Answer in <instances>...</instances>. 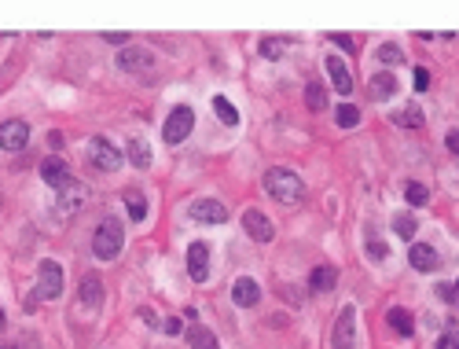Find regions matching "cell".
Returning <instances> with one entry per match:
<instances>
[{
    "mask_svg": "<svg viewBox=\"0 0 459 349\" xmlns=\"http://www.w3.org/2000/svg\"><path fill=\"white\" fill-rule=\"evenodd\" d=\"M265 191L272 195V199H279V203H301L305 184H301V177H298L294 169L276 166V169L265 173Z\"/></svg>",
    "mask_w": 459,
    "mask_h": 349,
    "instance_id": "cell-1",
    "label": "cell"
},
{
    "mask_svg": "<svg viewBox=\"0 0 459 349\" xmlns=\"http://www.w3.org/2000/svg\"><path fill=\"white\" fill-rule=\"evenodd\" d=\"M122 247H125L122 225H118V221H103V225L96 228V235H92V254L103 257V261H114V257L122 254Z\"/></svg>",
    "mask_w": 459,
    "mask_h": 349,
    "instance_id": "cell-2",
    "label": "cell"
},
{
    "mask_svg": "<svg viewBox=\"0 0 459 349\" xmlns=\"http://www.w3.org/2000/svg\"><path fill=\"white\" fill-rule=\"evenodd\" d=\"M63 294V269H59V261L45 257L37 265V287H33V298L37 301H55Z\"/></svg>",
    "mask_w": 459,
    "mask_h": 349,
    "instance_id": "cell-3",
    "label": "cell"
},
{
    "mask_svg": "<svg viewBox=\"0 0 459 349\" xmlns=\"http://www.w3.org/2000/svg\"><path fill=\"white\" fill-rule=\"evenodd\" d=\"M331 349H357V305L349 301L335 316V335H331Z\"/></svg>",
    "mask_w": 459,
    "mask_h": 349,
    "instance_id": "cell-4",
    "label": "cell"
},
{
    "mask_svg": "<svg viewBox=\"0 0 459 349\" xmlns=\"http://www.w3.org/2000/svg\"><path fill=\"white\" fill-rule=\"evenodd\" d=\"M191 129H195V111L180 103V107L169 111V118L162 125V136H166V144H184L191 136Z\"/></svg>",
    "mask_w": 459,
    "mask_h": 349,
    "instance_id": "cell-5",
    "label": "cell"
},
{
    "mask_svg": "<svg viewBox=\"0 0 459 349\" xmlns=\"http://www.w3.org/2000/svg\"><path fill=\"white\" fill-rule=\"evenodd\" d=\"M85 159H89L96 169H103V173H114L118 166H122V151L107 140V136H92L89 140V147H85Z\"/></svg>",
    "mask_w": 459,
    "mask_h": 349,
    "instance_id": "cell-6",
    "label": "cell"
},
{
    "mask_svg": "<svg viewBox=\"0 0 459 349\" xmlns=\"http://www.w3.org/2000/svg\"><path fill=\"white\" fill-rule=\"evenodd\" d=\"M30 147V125L23 118H11V122H0V151H23Z\"/></svg>",
    "mask_w": 459,
    "mask_h": 349,
    "instance_id": "cell-7",
    "label": "cell"
},
{
    "mask_svg": "<svg viewBox=\"0 0 459 349\" xmlns=\"http://www.w3.org/2000/svg\"><path fill=\"white\" fill-rule=\"evenodd\" d=\"M151 67H155V52H147V48H140V45L118 52V70H125V74H144V70H151Z\"/></svg>",
    "mask_w": 459,
    "mask_h": 349,
    "instance_id": "cell-8",
    "label": "cell"
},
{
    "mask_svg": "<svg viewBox=\"0 0 459 349\" xmlns=\"http://www.w3.org/2000/svg\"><path fill=\"white\" fill-rule=\"evenodd\" d=\"M243 228H247V235L254 239V243H272V239H276L272 221H269L261 210H247V213H243Z\"/></svg>",
    "mask_w": 459,
    "mask_h": 349,
    "instance_id": "cell-9",
    "label": "cell"
},
{
    "mask_svg": "<svg viewBox=\"0 0 459 349\" xmlns=\"http://www.w3.org/2000/svg\"><path fill=\"white\" fill-rule=\"evenodd\" d=\"M188 272H191L195 283L210 279V247L206 243H191L188 247Z\"/></svg>",
    "mask_w": 459,
    "mask_h": 349,
    "instance_id": "cell-10",
    "label": "cell"
},
{
    "mask_svg": "<svg viewBox=\"0 0 459 349\" xmlns=\"http://www.w3.org/2000/svg\"><path fill=\"white\" fill-rule=\"evenodd\" d=\"M191 217H195V221H206V225H225L228 221V210L217 203V199H195L191 203Z\"/></svg>",
    "mask_w": 459,
    "mask_h": 349,
    "instance_id": "cell-11",
    "label": "cell"
},
{
    "mask_svg": "<svg viewBox=\"0 0 459 349\" xmlns=\"http://www.w3.org/2000/svg\"><path fill=\"white\" fill-rule=\"evenodd\" d=\"M40 177H45V184L55 188V191H67V188L74 184L70 173H67V166H63L59 159H45V162H40Z\"/></svg>",
    "mask_w": 459,
    "mask_h": 349,
    "instance_id": "cell-12",
    "label": "cell"
},
{
    "mask_svg": "<svg viewBox=\"0 0 459 349\" xmlns=\"http://www.w3.org/2000/svg\"><path fill=\"white\" fill-rule=\"evenodd\" d=\"M232 301H235V305H243V309L257 305V301H261V287H257V279H250V276L235 279V283H232Z\"/></svg>",
    "mask_w": 459,
    "mask_h": 349,
    "instance_id": "cell-13",
    "label": "cell"
},
{
    "mask_svg": "<svg viewBox=\"0 0 459 349\" xmlns=\"http://www.w3.org/2000/svg\"><path fill=\"white\" fill-rule=\"evenodd\" d=\"M408 261H411V269H419V272H433V269H441V257H437V250H433V247H426V243H415V247L408 250Z\"/></svg>",
    "mask_w": 459,
    "mask_h": 349,
    "instance_id": "cell-14",
    "label": "cell"
},
{
    "mask_svg": "<svg viewBox=\"0 0 459 349\" xmlns=\"http://www.w3.org/2000/svg\"><path fill=\"white\" fill-rule=\"evenodd\" d=\"M327 74H331V85H335L342 96L353 92V74H349V67H345L338 55H327Z\"/></svg>",
    "mask_w": 459,
    "mask_h": 349,
    "instance_id": "cell-15",
    "label": "cell"
},
{
    "mask_svg": "<svg viewBox=\"0 0 459 349\" xmlns=\"http://www.w3.org/2000/svg\"><path fill=\"white\" fill-rule=\"evenodd\" d=\"M103 301V279L96 272H85L81 276V305H89V309H99Z\"/></svg>",
    "mask_w": 459,
    "mask_h": 349,
    "instance_id": "cell-16",
    "label": "cell"
},
{
    "mask_svg": "<svg viewBox=\"0 0 459 349\" xmlns=\"http://www.w3.org/2000/svg\"><path fill=\"white\" fill-rule=\"evenodd\" d=\"M335 283H338V269H335V265H316L313 276H309V287H313L316 294L335 291Z\"/></svg>",
    "mask_w": 459,
    "mask_h": 349,
    "instance_id": "cell-17",
    "label": "cell"
},
{
    "mask_svg": "<svg viewBox=\"0 0 459 349\" xmlns=\"http://www.w3.org/2000/svg\"><path fill=\"white\" fill-rule=\"evenodd\" d=\"M393 92H397V77H393L389 70H379L375 77H371V85H367V96L371 100H389Z\"/></svg>",
    "mask_w": 459,
    "mask_h": 349,
    "instance_id": "cell-18",
    "label": "cell"
},
{
    "mask_svg": "<svg viewBox=\"0 0 459 349\" xmlns=\"http://www.w3.org/2000/svg\"><path fill=\"white\" fill-rule=\"evenodd\" d=\"M386 320H389V327L397 335H404V338H411L415 335V320H411V313L408 309H401V305H393V309L386 313Z\"/></svg>",
    "mask_w": 459,
    "mask_h": 349,
    "instance_id": "cell-19",
    "label": "cell"
},
{
    "mask_svg": "<svg viewBox=\"0 0 459 349\" xmlns=\"http://www.w3.org/2000/svg\"><path fill=\"white\" fill-rule=\"evenodd\" d=\"M188 342H191V349H221V345H217V335L210 331V327H202V323H195L188 331Z\"/></svg>",
    "mask_w": 459,
    "mask_h": 349,
    "instance_id": "cell-20",
    "label": "cell"
},
{
    "mask_svg": "<svg viewBox=\"0 0 459 349\" xmlns=\"http://www.w3.org/2000/svg\"><path fill=\"white\" fill-rule=\"evenodd\" d=\"M291 48V41L287 37H261V45H257V52L265 55V59H283V52Z\"/></svg>",
    "mask_w": 459,
    "mask_h": 349,
    "instance_id": "cell-21",
    "label": "cell"
},
{
    "mask_svg": "<svg viewBox=\"0 0 459 349\" xmlns=\"http://www.w3.org/2000/svg\"><path fill=\"white\" fill-rule=\"evenodd\" d=\"M213 111H217V118H221L225 125H239V111H235V103L228 96H213Z\"/></svg>",
    "mask_w": 459,
    "mask_h": 349,
    "instance_id": "cell-22",
    "label": "cell"
},
{
    "mask_svg": "<svg viewBox=\"0 0 459 349\" xmlns=\"http://www.w3.org/2000/svg\"><path fill=\"white\" fill-rule=\"evenodd\" d=\"M393 122L404 129H423V111L419 107H401V111H393Z\"/></svg>",
    "mask_w": 459,
    "mask_h": 349,
    "instance_id": "cell-23",
    "label": "cell"
},
{
    "mask_svg": "<svg viewBox=\"0 0 459 349\" xmlns=\"http://www.w3.org/2000/svg\"><path fill=\"white\" fill-rule=\"evenodd\" d=\"M305 103H309V111H327V89H323V85L320 81H313L309 85V89H305Z\"/></svg>",
    "mask_w": 459,
    "mask_h": 349,
    "instance_id": "cell-24",
    "label": "cell"
},
{
    "mask_svg": "<svg viewBox=\"0 0 459 349\" xmlns=\"http://www.w3.org/2000/svg\"><path fill=\"white\" fill-rule=\"evenodd\" d=\"M129 159H133L136 169H147L151 166V147L144 140H129Z\"/></svg>",
    "mask_w": 459,
    "mask_h": 349,
    "instance_id": "cell-25",
    "label": "cell"
},
{
    "mask_svg": "<svg viewBox=\"0 0 459 349\" xmlns=\"http://www.w3.org/2000/svg\"><path fill=\"white\" fill-rule=\"evenodd\" d=\"M125 206H129V217H133L136 225L147 217V203H144V195H140V191H125Z\"/></svg>",
    "mask_w": 459,
    "mask_h": 349,
    "instance_id": "cell-26",
    "label": "cell"
},
{
    "mask_svg": "<svg viewBox=\"0 0 459 349\" xmlns=\"http://www.w3.org/2000/svg\"><path fill=\"white\" fill-rule=\"evenodd\" d=\"M393 232H397L401 239H411L415 232H419V221H415L411 213H397V217H393Z\"/></svg>",
    "mask_w": 459,
    "mask_h": 349,
    "instance_id": "cell-27",
    "label": "cell"
},
{
    "mask_svg": "<svg viewBox=\"0 0 459 349\" xmlns=\"http://www.w3.org/2000/svg\"><path fill=\"white\" fill-rule=\"evenodd\" d=\"M404 199H408V206H426V203H430V191H426V184L411 181V184L404 188Z\"/></svg>",
    "mask_w": 459,
    "mask_h": 349,
    "instance_id": "cell-28",
    "label": "cell"
},
{
    "mask_svg": "<svg viewBox=\"0 0 459 349\" xmlns=\"http://www.w3.org/2000/svg\"><path fill=\"white\" fill-rule=\"evenodd\" d=\"M335 122H338L342 129H353V125L360 122V111H357V107H353V103H342V107H338V111H335Z\"/></svg>",
    "mask_w": 459,
    "mask_h": 349,
    "instance_id": "cell-29",
    "label": "cell"
},
{
    "mask_svg": "<svg viewBox=\"0 0 459 349\" xmlns=\"http://www.w3.org/2000/svg\"><path fill=\"white\" fill-rule=\"evenodd\" d=\"M367 254H371V261H386V257H389V247L382 243L379 235H371V232H367Z\"/></svg>",
    "mask_w": 459,
    "mask_h": 349,
    "instance_id": "cell-30",
    "label": "cell"
},
{
    "mask_svg": "<svg viewBox=\"0 0 459 349\" xmlns=\"http://www.w3.org/2000/svg\"><path fill=\"white\" fill-rule=\"evenodd\" d=\"M379 63H389V67H397V63H404V52L397 45H382L379 48Z\"/></svg>",
    "mask_w": 459,
    "mask_h": 349,
    "instance_id": "cell-31",
    "label": "cell"
},
{
    "mask_svg": "<svg viewBox=\"0 0 459 349\" xmlns=\"http://www.w3.org/2000/svg\"><path fill=\"white\" fill-rule=\"evenodd\" d=\"M327 41H331V45H338V48H345V52L357 48V41L349 37V33H327Z\"/></svg>",
    "mask_w": 459,
    "mask_h": 349,
    "instance_id": "cell-32",
    "label": "cell"
},
{
    "mask_svg": "<svg viewBox=\"0 0 459 349\" xmlns=\"http://www.w3.org/2000/svg\"><path fill=\"white\" fill-rule=\"evenodd\" d=\"M415 89H419V92L430 89V70L426 67H415Z\"/></svg>",
    "mask_w": 459,
    "mask_h": 349,
    "instance_id": "cell-33",
    "label": "cell"
},
{
    "mask_svg": "<svg viewBox=\"0 0 459 349\" xmlns=\"http://www.w3.org/2000/svg\"><path fill=\"white\" fill-rule=\"evenodd\" d=\"M437 298H441V301H455V283H437Z\"/></svg>",
    "mask_w": 459,
    "mask_h": 349,
    "instance_id": "cell-34",
    "label": "cell"
},
{
    "mask_svg": "<svg viewBox=\"0 0 459 349\" xmlns=\"http://www.w3.org/2000/svg\"><path fill=\"white\" fill-rule=\"evenodd\" d=\"M103 41H107V45H125L129 33H125V30H118V33H114V30H107V33H103Z\"/></svg>",
    "mask_w": 459,
    "mask_h": 349,
    "instance_id": "cell-35",
    "label": "cell"
},
{
    "mask_svg": "<svg viewBox=\"0 0 459 349\" xmlns=\"http://www.w3.org/2000/svg\"><path fill=\"white\" fill-rule=\"evenodd\" d=\"M140 320H144L147 327H162V320H158V313H155V309H140Z\"/></svg>",
    "mask_w": 459,
    "mask_h": 349,
    "instance_id": "cell-36",
    "label": "cell"
},
{
    "mask_svg": "<svg viewBox=\"0 0 459 349\" xmlns=\"http://www.w3.org/2000/svg\"><path fill=\"white\" fill-rule=\"evenodd\" d=\"M437 349H459V338L448 331V335H441V338H437Z\"/></svg>",
    "mask_w": 459,
    "mask_h": 349,
    "instance_id": "cell-37",
    "label": "cell"
},
{
    "mask_svg": "<svg viewBox=\"0 0 459 349\" xmlns=\"http://www.w3.org/2000/svg\"><path fill=\"white\" fill-rule=\"evenodd\" d=\"M445 147L452 151V155H459V129H452V133H448V140H445Z\"/></svg>",
    "mask_w": 459,
    "mask_h": 349,
    "instance_id": "cell-38",
    "label": "cell"
},
{
    "mask_svg": "<svg viewBox=\"0 0 459 349\" xmlns=\"http://www.w3.org/2000/svg\"><path fill=\"white\" fill-rule=\"evenodd\" d=\"M162 331H166V335H180V320H166Z\"/></svg>",
    "mask_w": 459,
    "mask_h": 349,
    "instance_id": "cell-39",
    "label": "cell"
},
{
    "mask_svg": "<svg viewBox=\"0 0 459 349\" xmlns=\"http://www.w3.org/2000/svg\"><path fill=\"white\" fill-rule=\"evenodd\" d=\"M48 144H52V147H63L67 140H63V133H48Z\"/></svg>",
    "mask_w": 459,
    "mask_h": 349,
    "instance_id": "cell-40",
    "label": "cell"
},
{
    "mask_svg": "<svg viewBox=\"0 0 459 349\" xmlns=\"http://www.w3.org/2000/svg\"><path fill=\"white\" fill-rule=\"evenodd\" d=\"M4 323H8V320H4V309H0V331H4Z\"/></svg>",
    "mask_w": 459,
    "mask_h": 349,
    "instance_id": "cell-41",
    "label": "cell"
},
{
    "mask_svg": "<svg viewBox=\"0 0 459 349\" xmlns=\"http://www.w3.org/2000/svg\"><path fill=\"white\" fill-rule=\"evenodd\" d=\"M0 206H4V195H0Z\"/></svg>",
    "mask_w": 459,
    "mask_h": 349,
    "instance_id": "cell-42",
    "label": "cell"
},
{
    "mask_svg": "<svg viewBox=\"0 0 459 349\" xmlns=\"http://www.w3.org/2000/svg\"><path fill=\"white\" fill-rule=\"evenodd\" d=\"M455 287H459V283H455Z\"/></svg>",
    "mask_w": 459,
    "mask_h": 349,
    "instance_id": "cell-43",
    "label": "cell"
},
{
    "mask_svg": "<svg viewBox=\"0 0 459 349\" xmlns=\"http://www.w3.org/2000/svg\"><path fill=\"white\" fill-rule=\"evenodd\" d=\"M0 349H4V345H0Z\"/></svg>",
    "mask_w": 459,
    "mask_h": 349,
    "instance_id": "cell-44",
    "label": "cell"
}]
</instances>
